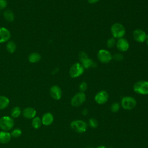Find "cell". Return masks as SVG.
Listing matches in <instances>:
<instances>
[{
  "label": "cell",
  "mask_w": 148,
  "mask_h": 148,
  "mask_svg": "<svg viewBox=\"0 0 148 148\" xmlns=\"http://www.w3.org/2000/svg\"><path fill=\"white\" fill-rule=\"evenodd\" d=\"M87 123L82 120H75L70 124L71 128L79 134L84 133L87 129Z\"/></svg>",
  "instance_id": "obj_1"
},
{
  "label": "cell",
  "mask_w": 148,
  "mask_h": 148,
  "mask_svg": "<svg viewBox=\"0 0 148 148\" xmlns=\"http://www.w3.org/2000/svg\"><path fill=\"white\" fill-rule=\"evenodd\" d=\"M111 34L113 38L120 39L125 34V29L123 24L119 23H114L110 28Z\"/></svg>",
  "instance_id": "obj_2"
},
{
  "label": "cell",
  "mask_w": 148,
  "mask_h": 148,
  "mask_svg": "<svg viewBox=\"0 0 148 148\" xmlns=\"http://www.w3.org/2000/svg\"><path fill=\"white\" fill-rule=\"evenodd\" d=\"M79 59L84 69L96 68L97 64L91 59L89 58L87 54L84 51H80L79 54Z\"/></svg>",
  "instance_id": "obj_3"
},
{
  "label": "cell",
  "mask_w": 148,
  "mask_h": 148,
  "mask_svg": "<svg viewBox=\"0 0 148 148\" xmlns=\"http://www.w3.org/2000/svg\"><path fill=\"white\" fill-rule=\"evenodd\" d=\"M137 105L136 100L132 97H123L121 99L120 105L125 110H131L134 109Z\"/></svg>",
  "instance_id": "obj_4"
},
{
  "label": "cell",
  "mask_w": 148,
  "mask_h": 148,
  "mask_svg": "<svg viewBox=\"0 0 148 148\" xmlns=\"http://www.w3.org/2000/svg\"><path fill=\"white\" fill-rule=\"evenodd\" d=\"M133 90L135 92L140 95L148 94V82L146 80H139L133 86Z\"/></svg>",
  "instance_id": "obj_5"
},
{
  "label": "cell",
  "mask_w": 148,
  "mask_h": 148,
  "mask_svg": "<svg viewBox=\"0 0 148 148\" xmlns=\"http://www.w3.org/2000/svg\"><path fill=\"white\" fill-rule=\"evenodd\" d=\"M84 71V68L80 62L73 64L69 70V76L72 78H76L81 76Z\"/></svg>",
  "instance_id": "obj_6"
},
{
  "label": "cell",
  "mask_w": 148,
  "mask_h": 148,
  "mask_svg": "<svg viewBox=\"0 0 148 148\" xmlns=\"http://www.w3.org/2000/svg\"><path fill=\"white\" fill-rule=\"evenodd\" d=\"M14 120L9 116H5L0 119V128L2 131H8L12 130L14 126Z\"/></svg>",
  "instance_id": "obj_7"
},
{
  "label": "cell",
  "mask_w": 148,
  "mask_h": 148,
  "mask_svg": "<svg viewBox=\"0 0 148 148\" xmlns=\"http://www.w3.org/2000/svg\"><path fill=\"white\" fill-rule=\"evenodd\" d=\"M86 99V95L84 92H79L75 94L71 100V105L73 107H79L81 106Z\"/></svg>",
  "instance_id": "obj_8"
},
{
  "label": "cell",
  "mask_w": 148,
  "mask_h": 148,
  "mask_svg": "<svg viewBox=\"0 0 148 148\" xmlns=\"http://www.w3.org/2000/svg\"><path fill=\"white\" fill-rule=\"evenodd\" d=\"M97 57L98 60L103 64L109 62L113 58L110 52L105 49L99 50L97 53Z\"/></svg>",
  "instance_id": "obj_9"
},
{
  "label": "cell",
  "mask_w": 148,
  "mask_h": 148,
  "mask_svg": "<svg viewBox=\"0 0 148 148\" xmlns=\"http://www.w3.org/2000/svg\"><path fill=\"white\" fill-rule=\"evenodd\" d=\"M109 99V94L105 90H101L98 92L95 97L94 100L99 105H103L107 102Z\"/></svg>",
  "instance_id": "obj_10"
},
{
  "label": "cell",
  "mask_w": 148,
  "mask_h": 148,
  "mask_svg": "<svg viewBox=\"0 0 148 148\" xmlns=\"http://www.w3.org/2000/svg\"><path fill=\"white\" fill-rule=\"evenodd\" d=\"M134 39L139 43H143L147 39V34L141 29H136L133 31Z\"/></svg>",
  "instance_id": "obj_11"
},
{
  "label": "cell",
  "mask_w": 148,
  "mask_h": 148,
  "mask_svg": "<svg viewBox=\"0 0 148 148\" xmlns=\"http://www.w3.org/2000/svg\"><path fill=\"white\" fill-rule=\"evenodd\" d=\"M50 94L54 99L59 100L62 97V90L59 86L54 85L50 88Z\"/></svg>",
  "instance_id": "obj_12"
},
{
  "label": "cell",
  "mask_w": 148,
  "mask_h": 148,
  "mask_svg": "<svg viewBox=\"0 0 148 148\" xmlns=\"http://www.w3.org/2000/svg\"><path fill=\"white\" fill-rule=\"evenodd\" d=\"M116 45L117 49L120 51H122V52L127 51L130 47L129 42H128L127 40H126L125 38H123L118 39Z\"/></svg>",
  "instance_id": "obj_13"
},
{
  "label": "cell",
  "mask_w": 148,
  "mask_h": 148,
  "mask_svg": "<svg viewBox=\"0 0 148 148\" xmlns=\"http://www.w3.org/2000/svg\"><path fill=\"white\" fill-rule=\"evenodd\" d=\"M10 38V32L5 27H0V43L8 41Z\"/></svg>",
  "instance_id": "obj_14"
},
{
  "label": "cell",
  "mask_w": 148,
  "mask_h": 148,
  "mask_svg": "<svg viewBox=\"0 0 148 148\" xmlns=\"http://www.w3.org/2000/svg\"><path fill=\"white\" fill-rule=\"evenodd\" d=\"M41 120L43 125L45 126H49L53 123L54 121V117L51 113L47 112L42 116Z\"/></svg>",
  "instance_id": "obj_15"
},
{
  "label": "cell",
  "mask_w": 148,
  "mask_h": 148,
  "mask_svg": "<svg viewBox=\"0 0 148 148\" xmlns=\"http://www.w3.org/2000/svg\"><path fill=\"white\" fill-rule=\"evenodd\" d=\"M36 114V111L35 109L31 107L26 108L23 112V116L28 119H34Z\"/></svg>",
  "instance_id": "obj_16"
},
{
  "label": "cell",
  "mask_w": 148,
  "mask_h": 148,
  "mask_svg": "<svg viewBox=\"0 0 148 148\" xmlns=\"http://www.w3.org/2000/svg\"><path fill=\"white\" fill-rule=\"evenodd\" d=\"M11 135L8 131H0V143L6 144L9 142L11 139Z\"/></svg>",
  "instance_id": "obj_17"
},
{
  "label": "cell",
  "mask_w": 148,
  "mask_h": 148,
  "mask_svg": "<svg viewBox=\"0 0 148 148\" xmlns=\"http://www.w3.org/2000/svg\"><path fill=\"white\" fill-rule=\"evenodd\" d=\"M9 102L10 101L8 97L3 95H0V110L6 108L9 105Z\"/></svg>",
  "instance_id": "obj_18"
},
{
  "label": "cell",
  "mask_w": 148,
  "mask_h": 148,
  "mask_svg": "<svg viewBox=\"0 0 148 148\" xmlns=\"http://www.w3.org/2000/svg\"><path fill=\"white\" fill-rule=\"evenodd\" d=\"M3 16L5 19L9 22H12L13 21L14 18V15L13 12L9 9L6 10L3 13Z\"/></svg>",
  "instance_id": "obj_19"
},
{
  "label": "cell",
  "mask_w": 148,
  "mask_h": 148,
  "mask_svg": "<svg viewBox=\"0 0 148 148\" xmlns=\"http://www.w3.org/2000/svg\"><path fill=\"white\" fill-rule=\"evenodd\" d=\"M40 55L38 53H32L28 56V61L31 63H36L40 61Z\"/></svg>",
  "instance_id": "obj_20"
},
{
  "label": "cell",
  "mask_w": 148,
  "mask_h": 148,
  "mask_svg": "<svg viewBox=\"0 0 148 148\" xmlns=\"http://www.w3.org/2000/svg\"><path fill=\"white\" fill-rule=\"evenodd\" d=\"M42 120L39 117H35L32 121V126L35 129L39 128L42 125Z\"/></svg>",
  "instance_id": "obj_21"
},
{
  "label": "cell",
  "mask_w": 148,
  "mask_h": 148,
  "mask_svg": "<svg viewBox=\"0 0 148 148\" xmlns=\"http://www.w3.org/2000/svg\"><path fill=\"white\" fill-rule=\"evenodd\" d=\"M21 114V109L18 106H15L12 108L10 115L13 118H17Z\"/></svg>",
  "instance_id": "obj_22"
},
{
  "label": "cell",
  "mask_w": 148,
  "mask_h": 148,
  "mask_svg": "<svg viewBox=\"0 0 148 148\" xmlns=\"http://www.w3.org/2000/svg\"><path fill=\"white\" fill-rule=\"evenodd\" d=\"M6 49L10 53H14L16 49V45L15 43L13 41L8 42L6 45Z\"/></svg>",
  "instance_id": "obj_23"
},
{
  "label": "cell",
  "mask_w": 148,
  "mask_h": 148,
  "mask_svg": "<svg viewBox=\"0 0 148 148\" xmlns=\"http://www.w3.org/2000/svg\"><path fill=\"white\" fill-rule=\"evenodd\" d=\"M88 125L92 128H96L98 125V122L95 118H90L88 120Z\"/></svg>",
  "instance_id": "obj_24"
},
{
  "label": "cell",
  "mask_w": 148,
  "mask_h": 148,
  "mask_svg": "<svg viewBox=\"0 0 148 148\" xmlns=\"http://www.w3.org/2000/svg\"><path fill=\"white\" fill-rule=\"evenodd\" d=\"M120 104L117 102H113V103H112L111 106H110V110L113 112V113H116L117 112L120 108Z\"/></svg>",
  "instance_id": "obj_25"
},
{
  "label": "cell",
  "mask_w": 148,
  "mask_h": 148,
  "mask_svg": "<svg viewBox=\"0 0 148 148\" xmlns=\"http://www.w3.org/2000/svg\"><path fill=\"white\" fill-rule=\"evenodd\" d=\"M116 44V42L115 40V38L112 37L110 38L109 39H108L106 42V46L108 48H112Z\"/></svg>",
  "instance_id": "obj_26"
},
{
  "label": "cell",
  "mask_w": 148,
  "mask_h": 148,
  "mask_svg": "<svg viewBox=\"0 0 148 148\" xmlns=\"http://www.w3.org/2000/svg\"><path fill=\"white\" fill-rule=\"evenodd\" d=\"M22 134V131L19 128H16L14 129L10 133L11 136L13 137V138H18L19 136H21Z\"/></svg>",
  "instance_id": "obj_27"
},
{
  "label": "cell",
  "mask_w": 148,
  "mask_h": 148,
  "mask_svg": "<svg viewBox=\"0 0 148 148\" xmlns=\"http://www.w3.org/2000/svg\"><path fill=\"white\" fill-rule=\"evenodd\" d=\"M79 89L80 90V92H84L87 89V84L86 82H82L80 83L79 86Z\"/></svg>",
  "instance_id": "obj_28"
},
{
  "label": "cell",
  "mask_w": 148,
  "mask_h": 148,
  "mask_svg": "<svg viewBox=\"0 0 148 148\" xmlns=\"http://www.w3.org/2000/svg\"><path fill=\"white\" fill-rule=\"evenodd\" d=\"M112 58L115 60L116 61H120L121 60H123L124 58V56L121 54V53H115L113 56H112Z\"/></svg>",
  "instance_id": "obj_29"
},
{
  "label": "cell",
  "mask_w": 148,
  "mask_h": 148,
  "mask_svg": "<svg viewBox=\"0 0 148 148\" xmlns=\"http://www.w3.org/2000/svg\"><path fill=\"white\" fill-rule=\"evenodd\" d=\"M6 0H0V9H3L7 6Z\"/></svg>",
  "instance_id": "obj_30"
},
{
  "label": "cell",
  "mask_w": 148,
  "mask_h": 148,
  "mask_svg": "<svg viewBox=\"0 0 148 148\" xmlns=\"http://www.w3.org/2000/svg\"><path fill=\"white\" fill-rule=\"evenodd\" d=\"M82 114L83 115V116H86L87 114H88V110L86 108L83 109L82 111Z\"/></svg>",
  "instance_id": "obj_31"
},
{
  "label": "cell",
  "mask_w": 148,
  "mask_h": 148,
  "mask_svg": "<svg viewBox=\"0 0 148 148\" xmlns=\"http://www.w3.org/2000/svg\"><path fill=\"white\" fill-rule=\"evenodd\" d=\"M99 0H87L88 2L90 4H94L97 3Z\"/></svg>",
  "instance_id": "obj_32"
},
{
  "label": "cell",
  "mask_w": 148,
  "mask_h": 148,
  "mask_svg": "<svg viewBox=\"0 0 148 148\" xmlns=\"http://www.w3.org/2000/svg\"><path fill=\"white\" fill-rule=\"evenodd\" d=\"M97 148H107L106 146H103V145H101V146H98Z\"/></svg>",
  "instance_id": "obj_33"
},
{
  "label": "cell",
  "mask_w": 148,
  "mask_h": 148,
  "mask_svg": "<svg viewBox=\"0 0 148 148\" xmlns=\"http://www.w3.org/2000/svg\"><path fill=\"white\" fill-rule=\"evenodd\" d=\"M146 44L148 46V39H147V40H146Z\"/></svg>",
  "instance_id": "obj_34"
},
{
  "label": "cell",
  "mask_w": 148,
  "mask_h": 148,
  "mask_svg": "<svg viewBox=\"0 0 148 148\" xmlns=\"http://www.w3.org/2000/svg\"><path fill=\"white\" fill-rule=\"evenodd\" d=\"M90 148H92V147H90Z\"/></svg>",
  "instance_id": "obj_35"
},
{
  "label": "cell",
  "mask_w": 148,
  "mask_h": 148,
  "mask_svg": "<svg viewBox=\"0 0 148 148\" xmlns=\"http://www.w3.org/2000/svg\"><path fill=\"white\" fill-rule=\"evenodd\" d=\"M147 30H148V29H147Z\"/></svg>",
  "instance_id": "obj_36"
}]
</instances>
